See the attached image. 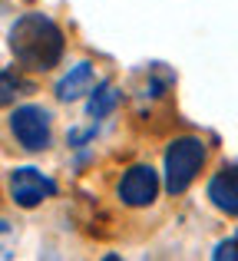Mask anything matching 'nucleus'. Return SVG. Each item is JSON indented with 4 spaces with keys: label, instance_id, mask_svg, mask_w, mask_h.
I'll list each match as a JSON object with an SVG mask.
<instances>
[{
    "label": "nucleus",
    "instance_id": "nucleus-4",
    "mask_svg": "<svg viewBox=\"0 0 238 261\" xmlns=\"http://www.w3.org/2000/svg\"><path fill=\"white\" fill-rule=\"evenodd\" d=\"M7 189H10V198L20 208H37L46 198L57 195V182H53L50 175H43L40 169H33V166L13 169L10 178H7Z\"/></svg>",
    "mask_w": 238,
    "mask_h": 261
},
{
    "label": "nucleus",
    "instance_id": "nucleus-9",
    "mask_svg": "<svg viewBox=\"0 0 238 261\" xmlns=\"http://www.w3.org/2000/svg\"><path fill=\"white\" fill-rule=\"evenodd\" d=\"M116 99H119V96L113 93V86H110V83H103L99 89H93V96H90V116L103 119V116L110 113L113 106H116Z\"/></svg>",
    "mask_w": 238,
    "mask_h": 261
},
{
    "label": "nucleus",
    "instance_id": "nucleus-1",
    "mask_svg": "<svg viewBox=\"0 0 238 261\" xmlns=\"http://www.w3.org/2000/svg\"><path fill=\"white\" fill-rule=\"evenodd\" d=\"M10 53L27 70H53L63 60V33L43 13H23L10 27Z\"/></svg>",
    "mask_w": 238,
    "mask_h": 261
},
{
    "label": "nucleus",
    "instance_id": "nucleus-2",
    "mask_svg": "<svg viewBox=\"0 0 238 261\" xmlns=\"http://www.w3.org/2000/svg\"><path fill=\"white\" fill-rule=\"evenodd\" d=\"M205 166V142L195 136H179L166 149V192L182 195Z\"/></svg>",
    "mask_w": 238,
    "mask_h": 261
},
{
    "label": "nucleus",
    "instance_id": "nucleus-8",
    "mask_svg": "<svg viewBox=\"0 0 238 261\" xmlns=\"http://www.w3.org/2000/svg\"><path fill=\"white\" fill-rule=\"evenodd\" d=\"M20 89H30V83H27L23 76H17L13 70H4V73H0V109L10 106V102L20 96Z\"/></svg>",
    "mask_w": 238,
    "mask_h": 261
},
{
    "label": "nucleus",
    "instance_id": "nucleus-10",
    "mask_svg": "<svg viewBox=\"0 0 238 261\" xmlns=\"http://www.w3.org/2000/svg\"><path fill=\"white\" fill-rule=\"evenodd\" d=\"M212 258H215V261H225V258H238V235H235V238H228V242H222L219 248L212 251Z\"/></svg>",
    "mask_w": 238,
    "mask_h": 261
},
{
    "label": "nucleus",
    "instance_id": "nucleus-3",
    "mask_svg": "<svg viewBox=\"0 0 238 261\" xmlns=\"http://www.w3.org/2000/svg\"><path fill=\"white\" fill-rule=\"evenodd\" d=\"M10 133L27 152H43L50 146V113L43 106H20L10 116Z\"/></svg>",
    "mask_w": 238,
    "mask_h": 261
},
{
    "label": "nucleus",
    "instance_id": "nucleus-7",
    "mask_svg": "<svg viewBox=\"0 0 238 261\" xmlns=\"http://www.w3.org/2000/svg\"><path fill=\"white\" fill-rule=\"evenodd\" d=\"M83 93H93V63H76L57 83V99H63V102L80 99Z\"/></svg>",
    "mask_w": 238,
    "mask_h": 261
},
{
    "label": "nucleus",
    "instance_id": "nucleus-6",
    "mask_svg": "<svg viewBox=\"0 0 238 261\" xmlns=\"http://www.w3.org/2000/svg\"><path fill=\"white\" fill-rule=\"evenodd\" d=\"M208 202L219 212L238 218V166H222L208 178Z\"/></svg>",
    "mask_w": 238,
    "mask_h": 261
},
{
    "label": "nucleus",
    "instance_id": "nucleus-5",
    "mask_svg": "<svg viewBox=\"0 0 238 261\" xmlns=\"http://www.w3.org/2000/svg\"><path fill=\"white\" fill-rule=\"evenodd\" d=\"M116 195L129 208H146V205H152L155 195H159V172H155L152 166H133L119 178Z\"/></svg>",
    "mask_w": 238,
    "mask_h": 261
}]
</instances>
